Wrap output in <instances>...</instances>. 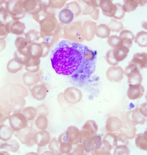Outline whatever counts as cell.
<instances>
[{
  "label": "cell",
  "mask_w": 147,
  "mask_h": 155,
  "mask_svg": "<svg viewBox=\"0 0 147 155\" xmlns=\"http://www.w3.org/2000/svg\"><path fill=\"white\" fill-rule=\"evenodd\" d=\"M105 57L107 62L110 65L116 66L118 64V62L116 60L114 57L113 49H111L107 52Z\"/></svg>",
  "instance_id": "38"
},
{
  "label": "cell",
  "mask_w": 147,
  "mask_h": 155,
  "mask_svg": "<svg viewBox=\"0 0 147 155\" xmlns=\"http://www.w3.org/2000/svg\"><path fill=\"white\" fill-rule=\"evenodd\" d=\"M96 24L92 22H87L85 23V38L88 40H91L94 35V32Z\"/></svg>",
  "instance_id": "27"
},
{
  "label": "cell",
  "mask_w": 147,
  "mask_h": 155,
  "mask_svg": "<svg viewBox=\"0 0 147 155\" xmlns=\"http://www.w3.org/2000/svg\"><path fill=\"white\" fill-rule=\"evenodd\" d=\"M59 150L62 154H69L73 147V145L68 142H62L59 144Z\"/></svg>",
  "instance_id": "36"
},
{
  "label": "cell",
  "mask_w": 147,
  "mask_h": 155,
  "mask_svg": "<svg viewBox=\"0 0 147 155\" xmlns=\"http://www.w3.org/2000/svg\"><path fill=\"white\" fill-rule=\"evenodd\" d=\"M119 131L120 133L128 139H132L135 135L137 129L135 126L131 125L127 122H123L121 127Z\"/></svg>",
  "instance_id": "16"
},
{
  "label": "cell",
  "mask_w": 147,
  "mask_h": 155,
  "mask_svg": "<svg viewBox=\"0 0 147 155\" xmlns=\"http://www.w3.org/2000/svg\"><path fill=\"white\" fill-rule=\"evenodd\" d=\"M130 151L127 145L121 144L117 145L114 152V155H129Z\"/></svg>",
  "instance_id": "35"
},
{
  "label": "cell",
  "mask_w": 147,
  "mask_h": 155,
  "mask_svg": "<svg viewBox=\"0 0 147 155\" xmlns=\"http://www.w3.org/2000/svg\"><path fill=\"white\" fill-rule=\"evenodd\" d=\"M117 6V10L113 18L118 20L122 18L124 16L125 12L123 10L122 5L119 3H116Z\"/></svg>",
  "instance_id": "39"
},
{
  "label": "cell",
  "mask_w": 147,
  "mask_h": 155,
  "mask_svg": "<svg viewBox=\"0 0 147 155\" xmlns=\"http://www.w3.org/2000/svg\"><path fill=\"white\" fill-rule=\"evenodd\" d=\"M122 124V121L118 117L112 116L107 120L106 128L109 132L115 133L120 130Z\"/></svg>",
  "instance_id": "14"
},
{
  "label": "cell",
  "mask_w": 147,
  "mask_h": 155,
  "mask_svg": "<svg viewBox=\"0 0 147 155\" xmlns=\"http://www.w3.org/2000/svg\"><path fill=\"white\" fill-rule=\"evenodd\" d=\"M48 121L46 116L40 115L37 116L35 121V125L37 128L39 130H44L48 125Z\"/></svg>",
  "instance_id": "28"
},
{
  "label": "cell",
  "mask_w": 147,
  "mask_h": 155,
  "mask_svg": "<svg viewBox=\"0 0 147 155\" xmlns=\"http://www.w3.org/2000/svg\"><path fill=\"white\" fill-rule=\"evenodd\" d=\"M110 31L111 30L108 26L104 24H101L97 27L95 34L100 38H105L108 37Z\"/></svg>",
  "instance_id": "24"
},
{
  "label": "cell",
  "mask_w": 147,
  "mask_h": 155,
  "mask_svg": "<svg viewBox=\"0 0 147 155\" xmlns=\"http://www.w3.org/2000/svg\"><path fill=\"white\" fill-rule=\"evenodd\" d=\"M97 55L96 51L84 44L63 40L53 47L50 58L56 73L79 86L85 84L94 73Z\"/></svg>",
  "instance_id": "1"
},
{
  "label": "cell",
  "mask_w": 147,
  "mask_h": 155,
  "mask_svg": "<svg viewBox=\"0 0 147 155\" xmlns=\"http://www.w3.org/2000/svg\"><path fill=\"white\" fill-rule=\"evenodd\" d=\"M126 119L127 123L134 126L137 125H143L147 120V117L141 113L138 107L127 111L126 114Z\"/></svg>",
  "instance_id": "4"
},
{
  "label": "cell",
  "mask_w": 147,
  "mask_h": 155,
  "mask_svg": "<svg viewBox=\"0 0 147 155\" xmlns=\"http://www.w3.org/2000/svg\"><path fill=\"white\" fill-rule=\"evenodd\" d=\"M145 1L139 0V4L141 6H143L145 4L146 2H145Z\"/></svg>",
  "instance_id": "41"
},
{
  "label": "cell",
  "mask_w": 147,
  "mask_h": 155,
  "mask_svg": "<svg viewBox=\"0 0 147 155\" xmlns=\"http://www.w3.org/2000/svg\"><path fill=\"white\" fill-rule=\"evenodd\" d=\"M82 129L88 131L93 135H95L97 134L98 126L95 121L88 120L85 123Z\"/></svg>",
  "instance_id": "26"
},
{
  "label": "cell",
  "mask_w": 147,
  "mask_h": 155,
  "mask_svg": "<svg viewBox=\"0 0 147 155\" xmlns=\"http://www.w3.org/2000/svg\"><path fill=\"white\" fill-rule=\"evenodd\" d=\"M108 79L112 82H120L124 78V70L120 66L110 67L106 71Z\"/></svg>",
  "instance_id": "7"
},
{
  "label": "cell",
  "mask_w": 147,
  "mask_h": 155,
  "mask_svg": "<svg viewBox=\"0 0 147 155\" xmlns=\"http://www.w3.org/2000/svg\"><path fill=\"white\" fill-rule=\"evenodd\" d=\"M9 121L13 131H20L27 125V121L21 113H16L10 115Z\"/></svg>",
  "instance_id": "5"
},
{
  "label": "cell",
  "mask_w": 147,
  "mask_h": 155,
  "mask_svg": "<svg viewBox=\"0 0 147 155\" xmlns=\"http://www.w3.org/2000/svg\"><path fill=\"white\" fill-rule=\"evenodd\" d=\"M136 146L140 149L147 150V133L146 131L144 133L137 134L135 139Z\"/></svg>",
  "instance_id": "19"
},
{
  "label": "cell",
  "mask_w": 147,
  "mask_h": 155,
  "mask_svg": "<svg viewBox=\"0 0 147 155\" xmlns=\"http://www.w3.org/2000/svg\"><path fill=\"white\" fill-rule=\"evenodd\" d=\"M64 97L68 103L75 104L79 102L82 98V94L81 91L77 88L69 87L65 91Z\"/></svg>",
  "instance_id": "6"
},
{
  "label": "cell",
  "mask_w": 147,
  "mask_h": 155,
  "mask_svg": "<svg viewBox=\"0 0 147 155\" xmlns=\"http://www.w3.org/2000/svg\"><path fill=\"white\" fill-rule=\"evenodd\" d=\"M46 94V89L43 88L33 90L32 92L33 96L38 100H43L45 97Z\"/></svg>",
  "instance_id": "34"
},
{
  "label": "cell",
  "mask_w": 147,
  "mask_h": 155,
  "mask_svg": "<svg viewBox=\"0 0 147 155\" xmlns=\"http://www.w3.org/2000/svg\"><path fill=\"white\" fill-rule=\"evenodd\" d=\"M13 130L11 127L8 126L0 124V139L3 142L7 141L10 140L12 137Z\"/></svg>",
  "instance_id": "20"
},
{
  "label": "cell",
  "mask_w": 147,
  "mask_h": 155,
  "mask_svg": "<svg viewBox=\"0 0 147 155\" xmlns=\"http://www.w3.org/2000/svg\"><path fill=\"white\" fill-rule=\"evenodd\" d=\"M19 148V143L14 139L2 143L0 144V149L14 153L17 152Z\"/></svg>",
  "instance_id": "21"
},
{
  "label": "cell",
  "mask_w": 147,
  "mask_h": 155,
  "mask_svg": "<svg viewBox=\"0 0 147 155\" xmlns=\"http://www.w3.org/2000/svg\"><path fill=\"white\" fill-rule=\"evenodd\" d=\"M139 110L141 113L144 116L147 117V103L145 102L141 105Z\"/></svg>",
  "instance_id": "40"
},
{
  "label": "cell",
  "mask_w": 147,
  "mask_h": 155,
  "mask_svg": "<svg viewBox=\"0 0 147 155\" xmlns=\"http://www.w3.org/2000/svg\"><path fill=\"white\" fill-rule=\"evenodd\" d=\"M119 36L122 42V45L129 48L132 45L134 35L131 31L124 30L120 32Z\"/></svg>",
  "instance_id": "17"
},
{
  "label": "cell",
  "mask_w": 147,
  "mask_h": 155,
  "mask_svg": "<svg viewBox=\"0 0 147 155\" xmlns=\"http://www.w3.org/2000/svg\"><path fill=\"white\" fill-rule=\"evenodd\" d=\"M85 151L82 144L79 143L73 145L72 149L69 155H82Z\"/></svg>",
  "instance_id": "37"
},
{
  "label": "cell",
  "mask_w": 147,
  "mask_h": 155,
  "mask_svg": "<svg viewBox=\"0 0 147 155\" xmlns=\"http://www.w3.org/2000/svg\"><path fill=\"white\" fill-rule=\"evenodd\" d=\"M101 1L100 5L104 15L107 16L114 17L117 10L116 3H113L112 0H104Z\"/></svg>",
  "instance_id": "11"
},
{
  "label": "cell",
  "mask_w": 147,
  "mask_h": 155,
  "mask_svg": "<svg viewBox=\"0 0 147 155\" xmlns=\"http://www.w3.org/2000/svg\"><path fill=\"white\" fill-rule=\"evenodd\" d=\"M144 92V88L141 84L130 85H129L127 95L129 99L134 100L142 97Z\"/></svg>",
  "instance_id": "10"
},
{
  "label": "cell",
  "mask_w": 147,
  "mask_h": 155,
  "mask_svg": "<svg viewBox=\"0 0 147 155\" xmlns=\"http://www.w3.org/2000/svg\"><path fill=\"white\" fill-rule=\"evenodd\" d=\"M108 26L111 31L113 32H118L124 28L123 24L121 22L118 21L113 18H111Z\"/></svg>",
  "instance_id": "32"
},
{
  "label": "cell",
  "mask_w": 147,
  "mask_h": 155,
  "mask_svg": "<svg viewBox=\"0 0 147 155\" xmlns=\"http://www.w3.org/2000/svg\"><path fill=\"white\" fill-rule=\"evenodd\" d=\"M68 142L72 145L81 143L80 131L76 126H70L65 132Z\"/></svg>",
  "instance_id": "9"
},
{
  "label": "cell",
  "mask_w": 147,
  "mask_h": 155,
  "mask_svg": "<svg viewBox=\"0 0 147 155\" xmlns=\"http://www.w3.org/2000/svg\"><path fill=\"white\" fill-rule=\"evenodd\" d=\"M140 69L135 65L129 64L125 68L124 74L128 78V83L129 85L141 84L143 78Z\"/></svg>",
  "instance_id": "2"
},
{
  "label": "cell",
  "mask_w": 147,
  "mask_h": 155,
  "mask_svg": "<svg viewBox=\"0 0 147 155\" xmlns=\"http://www.w3.org/2000/svg\"><path fill=\"white\" fill-rule=\"evenodd\" d=\"M22 113L25 117L27 121L33 120L37 115L36 109L31 107H28L24 108L22 111Z\"/></svg>",
  "instance_id": "30"
},
{
  "label": "cell",
  "mask_w": 147,
  "mask_h": 155,
  "mask_svg": "<svg viewBox=\"0 0 147 155\" xmlns=\"http://www.w3.org/2000/svg\"><path fill=\"white\" fill-rule=\"evenodd\" d=\"M122 5V8L125 12H129L135 10L139 4V0H125Z\"/></svg>",
  "instance_id": "25"
},
{
  "label": "cell",
  "mask_w": 147,
  "mask_h": 155,
  "mask_svg": "<svg viewBox=\"0 0 147 155\" xmlns=\"http://www.w3.org/2000/svg\"><path fill=\"white\" fill-rule=\"evenodd\" d=\"M13 133L22 144L28 147H32L35 144L34 140L35 133L27 125L20 131H13Z\"/></svg>",
  "instance_id": "3"
},
{
  "label": "cell",
  "mask_w": 147,
  "mask_h": 155,
  "mask_svg": "<svg viewBox=\"0 0 147 155\" xmlns=\"http://www.w3.org/2000/svg\"><path fill=\"white\" fill-rule=\"evenodd\" d=\"M50 140V136L47 131L43 130L35 133L34 140L39 147H43L48 144Z\"/></svg>",
  "instance_id": "12"
},
{
  "label": "cell",
  "mask_w": 147,
  "mask_h": 155,
  "mask_svg": "<svg viewBox=\"0 0 147 155\" xmlns=\"http://www.w3.org/2000/svg\"><path fill=\"white\" fill-rule=\"evenodd\" d=\"M59 17L60 21L64 24L71 22L74 18L73 12L67 8L63 9L60 12Z\"/></svg>",
  "instance_id": "22"
},
{
  "label": "cell",
  "mask_w": 147,
  "mask_h": 155,
  "mask_svg": "<svg viewBox=\"0 0 147 155\" xmlns=\"http://www.w3.org/2000/svg\"><path fill=\"white\" fill-rule=\"evenodd\" d=\"M129 64L136 66L140 69L146 68L147 67V54L145 52L137 53L134 54L133 59Z\"/></svg>",
  "instance_id": "13"
},
{
  "label": "cell",
  "mask_w": 147,
  "mask_h": 155,
  "mask_svg": "<svg viewBox=\"0 0 147 155\" xmlns=\"http://www.w3.org/2000/svg\"><path fill=\"white\" fill-rule=\"evenodd\" d=\"M59 143L58 140L54 137L49 143L48 148L52 155H62L59 150Z\"/></svg>",
  "instance_id": "31"
},
{
  "label": "cell",
  "mask_w": 147,
  "mask_h": 155,
  "mask_svg": "<svg viewBox=\"0 0 147 155\" xmlns=\"http://www.w3.org/2000/svg\"><path fill=\"white\" fill-rule=\"evenodd\" d=\"M107 42L109 45L113 48L122 45L121 39L117 35H111L108 38Z\"/></svg>",
  "instance_id": "33"
},
{
  "label": "cell",
  "mask_w": 147,
  "mask_h": 155,
  "mask_svg": "<svg viewBox=\"0 0 147 155\" xmlns=\"http://www.w3.org/2000/svg\"><path fill=\"white\" fill-rule=\"evenodd\" d=\"M101 142L106 148L111 151L118 144L117 133L109 132L104 136Z\"/></svg>",
  "instance_id": "15"
},
{
  "label": "cell",
  "mask_w": 147,
  "mask_h": 155,
  "mask_svg": "<svg viewBox=\"0 0 147 155\" xmlns=\"http://www.w3.org/2000/svg\"><path fill=\"white\" fill-rule=\"evenodd\" d=\"M129 48L123 45H120L113 49L114 57L118 62L124 60L127 56Z\"/></svg>",
  "instance_id": "18"
},
{
  "label": "cell",
  "mask_w": 147,
  "mask_h": 155,
  "mask_svg": "<svg viewBox=\"0 0 147 155\" xmlns=\"http://www.w3.org/2000/svg\"><path fill=\"white\" fill-rule=\"evenodd\" d=\"M101 140V136L97 134L82 139L81 143L83 145L85 152L87 153L92 152Z\"/></svg>",
  "instance_id": "8"
},
{
  "label": "cell",
  "mask_w": 147,
  "mask_h": 155,
  "mask_svg": "<svg viewBox=\"0 0 147 155\" xmlns=\"http://www.w3.org/2000/svg\"><path fill=\"white\" fill-rule=\"evenodd\" d=\"M93 155H109L111 154L109 150L102 144L101 141L95 147L92 152Z\"/></svg>",
  "instance_id": "29"
},
{
  "label": "cell",
  "mask_w": 147,
  "mask_h": 155,
  "mask_svg": "<svg viewBox=\"0 0 147 155\" xmlns=\"http://www.w3.org/2000/svg\"><path fill=\"white\" fill-rule=\"evenodd\" d=\"M135 42L142 47L147 46V32L144 31L138 32L134 37Z\"/></svg>",
  "instance_id": "23"
}]
</instances>
